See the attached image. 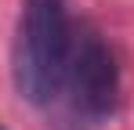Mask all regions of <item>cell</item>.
Wrapping results in <instances>:
<instances>
[{
	"label": "cell",
	"mask_w": 134,
	"mask_h": 130,
	"mask_svg": "<svg viewBox=\"0 0 134 130\" xmlns=\"http://www.w3.org/2000/svg\"><path fill=\"white\" fill-rule=\"evenodd\" d=\"M72 47L65 0H25L11 47V80L29 105H51L62 94Z\"/></svg>",
	"instance_id": "cell-1"
},
{
	"label": "cell",
	"mask_w": 134,
	"mask_h": 130,
	"mask_svg": "<svg viewBox=\"0 0 134 130\" xmlns=\"http://www.w3.org/2000/svg\"><path fill=\"white\" fill-rule=\"evenodd\" d=\"M58 98H65V112L83 127H98L116 112L120 69H116V58L102 36H94V33L72 36Z\"/></svg>",
	"instance_id": "cell-2"
},
{
	"label": "cell",
	"mask_w": 134,
	"mask_h": 130,
	"mask_svg": "<svg viewBox=\"0 0 134 130\" xmlns=\"http://www.w3.org/2000/svg\"><path fill=\"white\" fill-rule=\"evenodd\" d=\"M0 130H4V127H0Z\"/></svg>",
	"instance_id": "cell-3"
}]
</instances>
